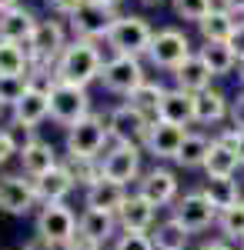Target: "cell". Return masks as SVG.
I'll return each instance as SVG.
<instances>
[{"label": "cell", "mask_w": 244, "mask_h": 250, "mask_svg": "<svg viewBox=\"0 0 244 250\" xmlns=\"http://www.w3.org/2000/svg\"><path fill=\"white\" fill-rule=\"evenodd\" d=\"M0 77H34V67L24 43L0 40Z\"/></svg>", "instance_id": "4dcf8cb0"}, {"label": "cell", "mask_w": 244, "mask_h": 250, "mask_svg": "<svg viewBox=\"0 0 244 250\" xmlns=\"http://www.w3.org/2000/svg\"><path fill=\"white\" fill-rule=\"evenodd\" d=\"M211 140H214V137H207L204 130H188V134H184V144H181V150H177L174 167L201 170L204 160H207V150H211Z\"/></svg>", "instance_id": "4316f807"}, {"label": "cell", "mask_w": 244, "mask_h": 250, "mask_svg": "<svg viewBox=\"0 0 244 250\" xmlns=\"http://www.w3.org/2000/svg\"><path fill=\"white\" fill-rule=\"evenodd\" d=\"M231 120V97L221 87H207L201 94H194V124L197 127H221Z\"/></svg>", "instance_id": "d6986e66"}, {"label": "cell", "mask_w": 244, "mask_h": 250, "mask_svg": "<svg viewBox=\"0 0 244 250\" xmlns=\"http://www.w3.org/2000/svg\"><path fill=\"white\" fill-rule=\"evenodd\" d=\"M10 117H14V127H24V130H37L44 120H50V97H47V87L44 83H34L20 104L10 107Z\"/></svg>", "instance_id": "e0dca14e"}, {"label": "cell", "mask_w": 244, "mask_h": 250, "mask_svg": "<svg viewBox=\"0 0 244 250\" xmlns=\"http://www.w3.org/2000/svg\"><path fill=\"white\" fill-rule=\"evenodd\" d=\"M111 130H107V114H87L80 124H74L67 137H64V150L67 157H91V160H100L104 150L111 147Z\"/></svg>", "instance_id": "5b68a950"}, {"label": "cell", "mask_w": 244, "mask_h": 250, "mask_svg": "<svg viewBox=\"0 0 244 250\" xmlns=\"http://www.w3.org/2000/svg\"><path fill=\"white\" fill-rule=\"evenodd\" d=\"M3 114H7V107H3V104H0V120H3Z\"/></svg>", "instance_id": "f5cc1de1"}, {"label": "cell", "mask_w": 244, "mask_h": 250, "mask_svg": "<svg viewBox=\"0 0 244 250\" xmlns=\"http://www.w3.org/2000/svg\"><path fill=\"white\" fill-rule=\"evenodd\" d=\"M114 20H117V10L104 7V3H97V0H87V3H84V7L74 14V17L67 20V30H71V37L104 43L107 30L114 27Z\"/></svg>", "instance_id": "7c38bea8"}, {"label": "cell", "mask_w": 244, "mask_h": 250, "mask_svg": "<svg viewBox=\"0 0 244 250\" xmlns=\"http://www.w3.org/2000/svg\"><path fill=\"white\" fill-rule=\"evenodd\" d=\"M20 250H57V247H50V244H44L40 237H30V240H27V244H24Z\"/></svg>", "instance_id": "bcb514c9"}, {"label": "cell", "mask_w": 244, "mask_h": 250, "mask_svg": "<svg viewBox=\"0 0 244 250\" xmlns=\"http://www.w3.org/2000/svg\"><path fill=\"white\" fill-rule=\"evenodd\" d=\"M201 170H204V177H238L244 167H241V160H238V154H234L227 144L211 140V150H207V160H204Z\"/></svg>", "instance_id": "f1b7e54d"}, {"label": "cell", "mask_w": 244, "mask_h": 250, "mask_svg": "<svg viewBox=\"0 0 244 250\" xmlns=\"http://www.w3.org/2000/svg\"><path fill=\"white\" fill-rule=\"evenodd\" d=\"M34 83H37L34 77H0V104H3V107L20 104L24 94H27Z\"/></svg>", "instance_id": "8d00e7d4"}, {"label": "cell", "mask_w": 244, "mask_h": 250, "mask_svg": "<svg viewBox=\"0 0 244 250\" xmlns=\"http://www.w3.org/2000/svg\"><path fill=\"white\" fill-rule=\"evenodd\" d=\"M214 7H218L214 0H171L174 17H177V20H191V23H201Z\"/></svg>", "instance_id": "d590c367"}, {"label": "cell", "mask_w": 244, "mask_h": 250, "mask_svg": "<svg viewBox=\"0 0 244 250\" xmlns=\"http://www.w3.org/2000/svg\"><path fill=\"white\" fill-rule=\"evenodd\" d=\"M154 40V27L147 23V17L141 14H117L114 27L104 37V47L111 54H124V57H147V47Z\"/></svg>", "instance_id": "277c9868"}, {"label": "cell", "mask_w": 244, "mask_h": 250, "mask_svg": "<svg viewBox=\"0 0 244 250\" xmlns=\"http://www.w3.org/2000/svg\"><path fill=\"white\" fill-rule=\"evenodd\" d=\"M227 47L234 50V57H238V63H241V60H244V17L238 20V27H234L231 40H227Z\"/></svg>", "instance_id": "60d3db41"}, {"label": "cell", "mask_w": 244, "mask_h": 250, "mask_svg": "<svg viewBox=\"0 0 244 250\" xmlns=\"http://www.w3.org/2000/svg\"><path fill=\"white\" fill-rule=\"evenodd\" d=\"M64 170L71 173V180H74L80 190H87V187H94L97 180L104 177V170H100V160H91V157H67L64 154Z\"/></svg>", "instance_id": "836d02e7"}, {"label": "cell", "mask_w": 244, "mask_h": 250, "mask_svg": "<svg viewBox=\"0 0 244 250\" xmlns=\"http://www.w3.org/2000/svg\"><path fill=\"white\" fill-rule=\"evenodd\" d=\"M100 170L107 180L131 190V187H137V180L144 173V150L137 144H111L100 157Z\"/></svg>", "instance_id": "9c48e42d"}, {"label": "cell", "mask_w": 244, "mask_h": 250, "mask_svg": "<svg viewBox=\"0 0 244 250\" xmlns=\"http://www.w3.org/2000/svg\"><path fill=\"white\" fill-rule=\"evenodd\" d=\"M107 250H154L150 233H137V230H121L114 237V244Z\"/></svg>", "instance_id": "74e56055"}, {"label": "cell", "mask_w": 244, "mask_h": 250, "mask_svg": "<svg viewBox=\"0 0 244 250\" xmlns=\"http://www.w3.org/2000/svg\"><path fill=\"white\" fill-rule=\"evenodd\" d=\"M84 3H87V0H47L50 14H54V17H64V20H71Z\"/></svg>", "instance_id": "ab89813d"}, {"label": "cell", "mask_w": 244, "mask_h": 250, "mask_svg": "<svg viewBox=\"0 0 244 250\" xmlns=\"http://www.w3.org/2000/svg\"><path fill=\"white\" fill-rule=\"evenodd\" d=\"M34 237L44 244L64 250L71 240H77V210L71 204H44L34 213Z\"/></svg>", "instance_id": "8992f818"}, {"label": "cell", "mask_w": 244, "mask_h": 250, "mask_svg": "<svg viewBox=\"0 0 244 250\" xmlns=\"http://www.w3.org/2000/svg\"><path fill=\"white\" fill-rule=\"evenodd\" d=\"M71 43L67 37V23L60 20H40L34 37L27 40V57H30V67H34V80L44 83L54 70L57 57L64 54V47Z\"/></svg>", "instance_id": "7a4b0ae2"}, {"label": "cell", "mask_w": 244, "mask_h": 250, "mask_svg": "<svg viewBox=\"0 0 244 250\" xmlns=\"http://www.w3.org/2000/svg\"><path fill=\"white\" fill-rule=\"evenodd\" d=\"M218 213L221 210H218L197 187H194V190H184L174 200V207H171V217H174L191 237H197V233H204V230H214V227H218Z\"/></svg>", "instance_id": "30bf717a"}, {"label": "cell", "mask_w": 244, "mask_h": 250, "mask_svg": "<svg viewBox=\"0 0 244 250\" xmlns=\"http://www.w3.org/2000/svg\"><path fill=\"white\" fill-rule=\"evenodd\" d=\"M184 134H188L184 127H174V124H164V120H154L150 130H147V137H144V144H141V150H144V157H150L154 164H174L181 144H184Z\"/></svg>", "instance_id": "9a60e30c"}, {"label": "cell", "mask_w": 244, "mask_h": 250, "mask_svg": "<svg viewBox=\"0 0 244 250\" xmlns=\"http://www.w3.org/2000/svg\"><path fill=\"white\" fill-rule=\"evenodd\" d=\"M214 230H218V237H224L234 247H241L244 244V200L238 207H227V210L218 213V227Z\"/></svg>", "instance_id": "e575fe53"}, {"label": "cell", "mask_w": 244, "mask_h": 250, "mask_svg": "<svg viewBox=\"0 0 244 250\" xmlns=\"http://www.w3.org/2000/svg\"><path fill=\"white\" fill-rule=\"evenodd\" d=\"M238 20H241V17L227 14L224 7H214V10L197 23V34H201L204 43H227L231 34H234V27H238Z\"/></svg>", "instance_id": "83f0119b"}, {"label": "cell", "mask_w": 244, "mask_h": 250, "mask_svg": "<svg viewBox=\"0 0 244 250\" xmlns=\"http://www.w3.org/2000/svg\"><path fill=\"white\" fill-rule=\"evenodd\" d=\"M127 193H131L127 187H121V184H114V180H107V177H100L94 187L84 190V207L117 213V210H121V204L127 200Z\"/></svg>", "instance_id": "484cf974"}, {"label": "cell", "mask_w": 244, "mask_h": 250, "mask_svg": "<svg viewBox=\"0 0 244 250\" xmlns=\"http://www.w3.org/2000/svg\"><path fill=\"white\" fill-rule=\"evenodd\" d=\"M104 60H107L104 57V43L71 37V43L64 47V54L57 57L50 77L64 80V83H74V87H91V83L100 80Z\"/></svg>", "instance_id": "6da1fadb"}, {"label": "cell", "mask_w": 244, "mask_h": 250, "mask_svg": "<svg viewBox=\"0 0 244 250\" xmlns=\"http://www.w3.org/2000/svg\"><path fill=\"white\" fill-rule=\"evenodd\" d=\"M17 154H20L17 137L10 134V130H0V167H7V164H10Z\"/></svg>", "instance_id": "f35d334b"}, {"label": "cell", "mask_w": 244, "mask_h": 250, "mask_svg": "<svg viewBox=\"0 0 244 250\" xmlns=\"http://www.w3.org/2000/svg\"><path fill=\"white\" fill-rule=\"evenodd\" d=\"M34 187H37L40 207H44V204H67V197L77 190V184L71 180V173L64 170V164H60V167H54L50 173L37 177V180H34Z\"/></svg>", "instance_id": "d4e9b609"}, {"label": "cell", "mask_w": 244, "mask_h": 250, "mask_svg": "<svg viewBox=\"0 0 244 250\" xmlns=\"http://www.w3.org/2000/svg\"><path fill=\"white\" fill-rule=\"evenodd\" d=\"M37 14L30 10V7H10V10H3L0 14V40H7V43H24L27 47V40L34 37V30H37Z\"/></svg>", "instance_id": "44dd1931"}, {"label": "cell", "mask_w": 244, "mask_h": 250, "mask_svg": "<svg viewBox=\"0 0 244 250\" xmlns=\"http://www.w3.org/2000/svg\"><path fill=\"white\" fill-rule=\"evenodd\" d=\"M157 120L191 130L194 127V94H184L177 87H168L164 90V100H161V110H157Z\"/></svg>", "instance_id": "7402d4cb"}, {"label": "cell", "mask_w": 244, "mask_h": 250, "mask_svg": "<svg viewBox=\"0 0 244 250\" xmlns=\"http://www.w3.org/2000/svg\"><path fill=\"white\" fill-rule=\"evenodd\" d=\"M64 250H107V247H100V244H91V240H84V237H77V240H71Z\"/></svg>", "instance_id": "f6af8a7d"}, {"label": "cell", "mask_w": 244, "mask_h": 250, "mask_svg": "<svg viewBox=\"0 0 244 250\" xmlns=\"http://www.w3.org/2000/svg\"><path fill=\"white\" fill-rule=\"evenodd\" d=\"M150 240H154V250H191V240H194V237H191L174 217H164V220L154 224Z\"/></svg>", "instance_id": "f546056e"}, {"label": "cell", "mask_w": 244, "mask_h": 250, "mask_svg": "<svg viewBox=\"0 0 244 250\" xmlns=\"http://www.w3.org/2000/svg\"><path fill=\"white\" fill-rule=\"evenodd\" d=\"M134 190L141 193L144 200H150L157 210H164V207L171 210L174 200L181 197V180H177L174 167H168V164H154V167H147V170L141 173V180H137Z\"/></svg>", "instance_id": "8fae6325"}, {"label": "cell", "mask_w": 244, "mask_h": 250, "mask_svg": "<svg viewBox=\"0 0 244 250\" xmlns=\"http://www.w3.org/2000/svg\"><path fill=\"white\" fill-rule=\"evenodd\" d=\"M197 190L204 193L218 210L238 207V204L244 200V187H241V180H238V177H204Z\"/></svg>", "instance_id": "cb8c5ba5"}, {"label": "cell", "mask_w": 244, "mask_h": 250, "mask_svg": "<svg viewBox=\"0 0 244 250\" xmlns=\"http://www.w3.org/2000/svg\"><path fill=\"white\" fill-rule=\"evenodd\" d=\"M117 233H121L117 213L91 210V207H84V210L77 213V237H84L91 244H100V247H111Z\"/></svg>", "instance_id": "ac0fdd59"}, {"label": "cell", "mask_w": 244, "mask_h": 250, "mask_svg": "<svg viewBox=\"0 0 244 250\" xmlns=\"http://www.w3.org/2000/svg\"><path fill=\"white\" fill-rule=\"evenodd\" d=\"M234 154H238V160H241V167H244V130L238 127V140H234V147H231Z\"/></svg>", "instance_id": "7dc6e473"}, {"label": "cell", "mask_w": 244, "mask_h": 250, "mask_svg": "<svg viewBox=\"0 0 244 250\" xmlns=\"http://www.w3.org/2000/svg\"><path fill=\"white\" fill-rule=\"evenodd\" d=\"M20 173L24 177H30V180H37L44 173H50L54 167H60V160L64 157L54 150V144L50 140H40V137H30V140H24L20 144Z\"/></svg>", "instance_id": "2e32d148"}, {"label": "cell", "mask_w": 244, "mask_h": 250, "mask_svg": "<svg viewBox=\"0 0 244 250\" xmlns=\"http://www.w3.org/2000/svg\"><path fill=\"white\" fill-rule=\"evenodd\" d=\"M44 87H47V97H50V120L57 127L71 130L87 114H94V100H91L87 87H74V83H64V80H54V77L44 80Z\"/></svg>", "instance_id": "3957f363"}, {"label": "cell", "mask_w": 244, "mask_h": 250, "mask_svg": "<svg viewBox=\"0 0 244 250\" xmlns=\"http://www.w3.org/2000/svg\"><path fill=\"white\" fill-rule=\"evenodd\" d=\"M20 0H0V14H3V10H10V7H17Z\"/></svg>", "instance_id": "c3c4849f"}, {"label": "cell", "mask_w": 244, "mask_h": 250, "mask_svg": "<svg viewBox=\"0 0 244 250\" xmlns=\"http://www.w3.org/2000/svg\"><path fill=\"white\" fill-rule=\"evenodd\" d=\"M238 250H244V244H241V247H238Z\"/></svg>", "instance_id": "db71d44e"}, {"label": "cell", "mask_w": 244, "mask_h": 250, "mask_svg": "<svg viewBox=\"0 0 244 250\" xmlns=\"http://www.w3.org/2000/svg\"><path fill=\"white\" fill-rule=\"evenodd\" d=\"M194 250H238V247L231 240H224V237H204V240H197Z\"/></svg>", "instance_id": "7bdbcfd3"}, {"label": "cell", "mask_w": 244, "mask_h": 250, "mask_svg": "<svg viewBox=\"0 0 244 250\" xmlns=\"http://www.w3.org/2000/svg\"><path fill=\"white\" fill-rule=\"evenodd\" d=\"M97 3H104V7H111V10H117V7H121L124 0H97Z\"/></svg>", "instance_id": "681fc988"}, {"label": "cell", "mask_w": 244, "mask_h": 250, "mask_svg": "<svg viewBox=\"0 0 244 250\" xmlns=\"http://www.w3.org/2000/svg\"><path fill=\"white\" fill-rule=\"evenodd\" d=\"M171 80H174V87L184 90V94H201V90H207V87H214V74L207 70V63L201 60L197 50L171 74Z\"/></svg>", "instance_id": "603a6c76"}, {"label": "cell", "mask_w": 244, "mask_h": 250, "mask_svg": "<svg viewBox=\"0 0 244 250\" xmlns=\"http://www.w3.org/2000/svg\"><path fill=\"white\" fill-rule=\"evenodd\" d=\"M164 83L161 80H144L131 97H127V104H131L134 110H141V114L147 117V120H157V110H161V100H164Z\"/></svg>", "instance_id": "1f68e13d"}, {"label": "cell", "mask_w": 244, "mask_h": 250, "mask_svg": "<svg viewBox=\"0 0 244 250\" xmlns=\"http://www.w3.org/2000/svg\"><path fill=\"white\" fill-rule=\"evenodd\" d=\"M117 224H121V230L150 233L154 224H157V207H154L150 200H144L137 190H131L127 200L121 204V210H117Z\"/></svg>", "instance_id": "ffe728a7"}, {"label": "cell", "mask_w": 244, "mask_h": 250, "mask_svg": "<svg viewBox=\"0 0 244 250\" xmlns=\"http://www.w3.org/2000/svg\"><path fill=\"white\" fill-rule=\"evenodd\" d=\"M218 7H224L227 14H234V17H244V0H214Z\"/></svg>", "instance_id": "ee69618b"}, {"label": "cell", "mask_w": 244, "mask_h": 250, "mask_svg": "<svg viewBox=\"0 0 244 250\" xmlns=\"http://www.w3.org/2000/svg\"><path fill=\"white\" fill-rule=\"evenodd\" d=\"M238 83H241V90H244V60L238 63Z\"/></svg>", "instance_id": "f907efd6"}, {"label": "cell", "mask_w": 244, "mask_h": 250, "mask_svg": "<svg viewBox=\"0 0 244 250\" xmlns=\"http://www.w3.org/2000/svg\"><path fill=\"white\" fill-rule=\"evenodd\" d=\"M150 124H154V120H147L141 110H134L127 100L107 110V130H111L114 144H137V147H141L144 137H147V130H150Z\"/></svg>", "instance_id": "5bb4252c"}, {"label": "cell", "mask_w": 244, "mask_h": 250, "mask_svg": "<svg viewBox=\"0 0 244 250\" xmlns=\"http://www.w3.org/2000/svg\"><path fill=\"white\" fill-rule=\"evenodd\" d=\"M231 124L244 130V90H238V94L231 97Z\"/></svg>", "instance_id": "b9f144b4"}, {"label": "cell", "mask_w": 244, "mask_h": 250, "mask_svg": "<svg viewBox=\"0 0 244 250\" xmlns=\"http://www.w3.org/2000/svg\"><path fill=\"white\" fill-rule=\"evenodd\" d=\"M197 54H201V60L207 63V70L214 77H231L238 70V57H234V50L227 43H201Z\"/></svg>", "instance_id": "d6a6232c"}, {"label": "cell", "mask_w": 244, "mask_h": 250, "mask_svg": "<svg viewBox=\"0 0 244 250\" xmlns=\"http://www.w3.org/2000/svg\"><path fill=\"white\" fill-rule=\"evenodd\" d=\"M144 7H157V3H164V0H141Z\"/></svg>", "instance_id": "816d5d0a"}, {"label": "cell", "mask_w": 244, "mask_h": 250, "mask_svg": "<svg viewBox=\"0 0 244 250\" xmlns=\"http://www.w3.org/2000/svg\"><path fill=\"white\" fill-rule=\"evenodd\" d=\"M194 54V47H191V37L181 30V27H161V30H154V40H150L147 47V63L154 70H164V74H174L184 60Z\"/></svg>", "instance_id": "52a82bcc"}, {"label": "cell", "mask_w": 244, "mask_h": 250, "mask_svg": "<svg viewBox=\"0 0 244 250\" xmlns=\"http://www.w3.org/2000/svg\"><path fill=\"white\" fill-rule=\"evenodd\" d=\"M147 80V67L141 57H124V54H111L104 60V70H100V87L114 97H131L141 83Z\"/></svg>", "instance_id": "ba28073f"}, {"label": "cell", "mask_w": 244, "mask_h": 250, "mask_svg": "<svg viewBox=\"0 0 244 250\" xmlns=\"http://www.w3.org/2000/svg\"><path fill=\"white\" fill-rule=\"evenodd\" d=\"M37 207H40L37 187L30 177H24V173H3L0 177V210L3 213L24 217V213H34Z\"/></svg>", "instance_id": "4fadbf2b"}]
</instances>
